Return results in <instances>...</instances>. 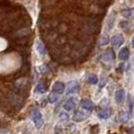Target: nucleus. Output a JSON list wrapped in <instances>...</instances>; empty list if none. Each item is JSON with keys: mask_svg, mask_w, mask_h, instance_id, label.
I'll use <instances>...</instances> for the list:
<instances>
[{"mask_svg": "<svg viewBox=\"0 0 134 134\" xmlns=\"http://www.w3.org/2000/svg\"><path fill=\"white\" fill-rule=\"evenodd\" d=\"M31 117H32V121L34 123V126L36 129H40L43 125V119H42V115L40 113L38 109H34L31 112Z\"/></svg>", "mask_w": 134, "mask_h": 134, "instance_id": "f257e3e1", "label": "nucleus"}, {"mask_svg": "<svg viewBox=\"0 0 134 134\" xmlns=\"http://www.w3.org/2000/svg\"><path fill=\"white\" fill-rule=\"evenodd\" d=\"M89 116L88 113H86L85 111L83 110H78L76 111L73 115V120L76 121V122H83L85 119H87V117Z\"/></svg>", "mask_w": 134, "mask_h": 134, "instance_id": "f03ea898", "label": "nucleus"}, {"mask_svg": "<svg viewBox=\"0 0 134 134\" xmlns=\"http://www.w3.org/2000/svg\"><path fill=\"white\" fill-rule=\"evenodd\" d=\"M65 84L63 82H55L53 86V92L58 95H62L65 92Z\"/></svg>", "mask_w": 134, "mask_h": 134, "instance_id": "7ed1b4c3", "label": "nucleus"}, {"mask_svg": "<svg viewBox=\"0 0 134 134\" xmlns=\"http://www.w3.org/2000/svg\"><path fill=\"white\" fill-rule=\"evenodd\" d=\"M81 106L84 110H87L89 112H91L93 110V108H94V104L90 99H83L82 102H81Z\"/></svg>", "mask_w": 134, "mask_h": 134, "instance_id": "20e7f679", "label": "nucleus"}, {"mask_svg": "<svg viewBox=\"0 0 134 134\" xmlns=\"http://www.w3.org/2000/svg\"><path fill=\"white\" fill-rule=\"evenodd\" d=\"M115 58V54H114V52L111 49V48H108L107 51L104 53V54H102V57H101V59L102 60H104V62H111V60H113Z\"/></svg>", "mask_w": 134, "mask_h": 134, "instance_id": "39448f33", "label": "nucleus"}, {"mask_svg": "<svg viewBox=\"0 0 134 134\" xmlns=\"http://www.w3.org/2000/svg\"><path fill=\"white\" fill-rule=\"evenodd\" d=\"M123 42H124V40H123L122 35H120V34H116V35H114V36L111 38V43H112V46H114L115 47H121V46L123 44Z\"/></svg>", "mask_w": 134, "mask_h": 134, "instance_id": "423d86ee", "label": "nucleus"}, {"mask_svg": "<svg viewBox=\"0 0 134 134\" xmlns=\"http://www.w3.org/2000/svg\"><path fill=\"white\" fill-rule=\"evenodd\" d=\"M112 114V110L110 108H106V109H102L101 111L98 112V117L100 119H103V120H106L108 118H110V116Z\"/></svg>", "mask_w": 134, "mask_h": 134, "instance_id": "0eeeda50", "label": "nucleus"}, {"mask_svg": "<svg viewBox=\"0 0 134 134\" xmlns=\"http://www.w3.org/2000/svg\"><path fill=\"white\" fill-rule=\"evenodd\" d=\"M75 99L74 98H70V99H68L66 101V103H65V105H64V109L68 111V112H70V111H73L76 107V102H75Z\"/></svg>", "mask_w": 134, "mask_h": 134, "instance_id": "6e6552de", "label": "nucleus"}, {"mask_svg": "<svg viewBox=\"0 0 134 134\" xmlns=\"http://www.w3.org/2000/svg\"><path fill=\"white\" fill-rule=\"evenodd\" d=\"M78 91H79V84L77 82H75V81L71 82L69 84V87H68L67 94H75Z\"/></svg>", "mask_w": 134, "mask_h": 134, "instance_id": "1a4fd4ad", "label": "nucleus"}, {"mask_svg": "<svg viewBox=\"0 0 134 134\" xmlns=\"http://www.w3.org/2000/svg\"><path fill=\"white\" fill-rule=\"evenodd\" d=\"M124 99H125V91L123 89L117 90L116 93H115V100H116V102L120 104L124 101Z\"/></svg>", "mask_w": 134, "mask_h": 134, "instance_id": "9d476101", "label": "nucleus"}, {"mask_svg": "<svg viewBox=\"0 0 134 134\" xmlns=\"http://www.w3.org/2000/svg\"><path fill=\"white\" fill-rule=\"evenodd\" d=\"M118 55H119V59H120V60H127L128 59H129V55H130L129 48H128V47H123V48H121Z\"/></svg>", "mask_w": 134, "mask_h": 134, "instance_id": "9b49d317", "label": "nucleus"}, {"mask_svg": "<svg viewBox=\"0 0 134 134\" xmlns=\"http://www.w3.org/2000/svg\"><path fill=\"white\" fill-rule=\"evenodd\" d=\"M35 48H36V51H37V53L40 54V55H46L47 54V52H46V47L43 46V43L38 40V41H36V44H35Z\"/></svg>", "mask_w": 134, "mask_h": 134, "instance_id": "f8f14e48", "label": "nucleus"}, {"mask_svg": "<svg viewBox=\"0 0 134 134\" xmlns=\"http://www.w3.org/2000/svg\"><path fill=\"white\" fill-rule=\"evenodd\" d=\"M129 118H130V114L127 111H123V112H121L120 114H119V121L120 122L125 123V122H127L129 120Z\"/></svg>", "mask_w": 134, "mask_h": 134, "instance_id": "ddd939ff", "label": "nucleus"}, {"mask_svg": "<svg viewBox=\"0 0 134 134\" xmlns=\"http://www.w3.org/2000/svg\"><path fill=\"white\" fill-rule=\"evenodd\" d=\"M87 82L91 85H96L98 83V77L95 74H90L87 77Z\"/></svg>", "mask_w": 134, "mask_h": 134, "instance_id": "4468645a", "label": "nucleus"}, {"mask_svg": "<svg viewBox=\"0 0 134 134\" xmlns=\"http://www.w3.org/2000/svg\"><path fill=\"white\" fill-rule=\"evenodd\" d=\"M35 91L37 92V93H40V94H43L46 91H47V86H46V84L44 83H42V82H40L37 84V86L35 88Z\"/></svg>", "mask_w": 134, "mask_h": 134, "instance_id": "2eb2a0df", "label": "nucleus"}, {"mask_svg": "<svg viewBox=\"0 0 134 134\" xmlns=\"http://www.w3.org/2000/svg\"><path fill=\"white\" fill-rule=\"evenodd\" d=\"M121 14H122V16L123 17H125V18H129V17H131V15H132V9L131 8H124V9H122L121 10Z\"/></svg>", "mask_w": 134, "mask_h": 134, "instance_id": "dca6fc26", "label": "nucleus"}, {"mask_svg": "<svg viewBox=\"0 0 134 134\" xmlns=\"http://www.w3.org/2000/svg\"><path fill=\"white\" fill-rule=\"evenodd\" d=\"M59 96L60 95L55 94V93H52V94H49V96H48V99H47V102H49V103H57L58 101H59Z\"/></svg>", "mask_w": 134, "mask_h": 134, "instance_id": "f3484780", "label": "nucleus"}, {"mask_svg": "<svg viewBox=\"0 0 134 134\" xmlns=\"http://www.w3.org/2000/svg\"><path fill=\"white\" fill-rule=\"evenodd\" d=\"M108 42H109V38H108L106 35H103L102 37L100 38V40H99V46H106Z\"/></svg>", "mask_w": 134, "mask_h": 134, "instance_id": "a211bd4d", "label": "nucleus"}, {"mask_svg": "<svg viewBox=\"0 0 134 134\" xmlns=\"http://www.w3.org/2000/svg\"><path fill=\"white\" fill-rule=\"evenodd\" d=\"M114 20H115V17L114 15H111L110 17H109V19H108V22H107V27L108 28H112L113 27V24H114Z\"/></svg>", "mask_w": 134, "mask_h": 134, "instance_id": "6ab92c4d", "label": "nucleus"}, {"mask_svg": "<svg viewBox=\"0 0 134 134\" xmlns=\"http://www.w3.org/2000/svg\"><path fill=\"white\" fill-rule=\"evenodd\" d=\"M60 120L62 121H68L69 120V115L67 113H65V112H63V113H60Z\"/></svg>", "mask_w": 134, "mask_h": 134, "instance_id": "aec40b11", "label": "nucleus"}, {"mask_svg": "<svg viewBox=\"0 0 134 134\" xmlns=\"http://www.w3.org/2000/svg\"><path fill=\"white\" fill-rule=\"evenodd\" d=\"M128 25H129V22L128 21H121L120 22V26L123 27L124 29H126L128 27Z\"/></svg>", "mask_w": 134, "mask_h": 134, "instance_id": "412c9836", "label": "nucleus"}]
</instances>
